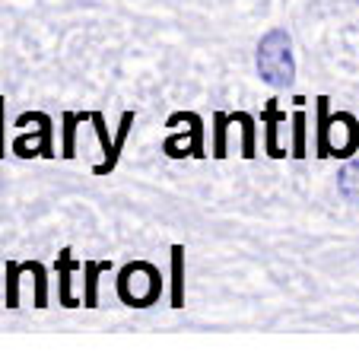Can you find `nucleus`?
Segmentation results:
<instances>
[{"label":"nucleus","mask_w":359,"mask_h":359,"mask_svg":"<svg viewBox=\"0 0 359 359\" xmlns=\"http://www.w3.org/2000/svg\"><path fill=\"white\" fill-rule=\"evenodd\" d=\"M258 76L273 89H286L296 80V57H292V39L286 29H271V32L261 35L258 41Z\"/></svg>","instance_id":"f257e3e1"},{"label":"nucleus","mask_w":359,"mask_h":359,"mask_svg":"<svg viewBox=\"0 0 359 359\" xmlns=\"http://www.w3.org/2000/svg\"><path fill=\"white\" fill-rule=\"evenodd\" d=\"M359 149V124L353 115H346V111H337V115H331L327 111V99L321 95L318 99V143H315V153H318L321 159L327 156H353Z\"/></svg>","instance_id":"f03ea898"},{"label":"nucleus","mask_w":359,"mask_h":359,"mask_svg":"<svg viewBox=\"0 0 359 359\" xmlns=\"http://www.w3.org/2000/svg\"><path fill=\"white\" fill-rule=\"evenodd\" d=\"M163 296V273L149 261H128L118 271V299L130 309H149Z\"/></svg>","instance_id":"7ed1b4c3"},{"label":"nucleus","mask_w":359,"mask_h":359,"mask_svg":"<svg viewBox=\"0 0 359 359\" xmlns=\"http://www.w3.org/2000/svg\"><path fill=\"white\" fill-rule=\"evenodd\" d=\"M22 124H35L32 134H16L13 140V156L20 159H32V156H41V159H55L57 149H55V128H51V118L45 111H22L16 118V128Z\"/></svg>","instance_id":"20e7f679"},{"label":"nucleus","mask_w":359,"mask_h":359,"mask_svg":"<svg viewBox=\"0 0 359 359\" xmlns=\"http://www.w3.org/2000/svg\"><path fill=\"white\" fill-rule=\"evenodd\" d=\"M134 118H137L134 111H124L121 124H118V134L111 137L109 128H105V115H102V111H93L89 124H93L95 137H99V143H102V153H105V159H102V163L93 169V175L105 178V175H111V172H115L118 159H121V149H124V143H128V134H130V128H134Z\"/></svg>","instance_id":"39448f33"},{"label":"nucleus","mask_w":359,"mask_h":359,"mask_svg":"<svg viewBox=\"0 0 359 359\" xmlns=\"http://www.w3.org/2000/svg\"><path fill=\"white\" fill-rule=\"evenodd\" d=\"M175 121H184L188 128L175 130V134H169L163 140L165 156H172V159H182V156L201 159V156H207V153H203V121H201V115H194V111H175L165 124H175Z\"/></svg>","instance_id":"423d86ee"},{"label":"nucleus","mask_w":359,"mask_h":359,"mask_svg":"<svg viewBox=\"0 0 359 359\" xmlns=\"http://www.w3.org/2000/svg\"><path fill=\"white\" fill-rule=\"evenodd\" d=\"M55 271H57V305H64V309L83 305V299L70 296V277H74V271H83V261H76L70 248H61L55 258Z\"/></svg>","instance_id":"0eeeda50"},{"label":"nucleus","mask_w":359,"mask_h":359,"mask_svg":"<svg viewBox=\"0 0 359 359\" xmlns=\"http://www.w3.org/2000/svg\"><path fill=\"white\" fill-rule=\"evenodd\" d=\"M111 271V261H83V309H99V277Z\"/></svg>","instance_id":"6e6552de"},{"label":"nucleus","mask_w":359,"mask_h":359,"mask_svg":"<svg viewBox=\"0 0 359 359\" xmlns=\"http://www.w3.org/2000/svg\"><path fill=\"white\" fill-rule=\"evenodd\" d=\"M273 102L277 99H271V105L261 111V121L267 124V153L280 159V156H286V153H283V147L277 143V130H280V124H286V111H280Z\"/></svg>","instance_id":"1a4fd4ad"},{"label":"nucleus","mask_w":359,"mask_h":359,"mask_svg":"<svg viewBox=\"0 0 359 359\" xmlns=\"http://www.w3.org/2000/svg\"><path fill=\"white\" fill-rule=\"evenodd\" d=\"M93 111H64L61 121H64V143H61V156L64 159H74L76 156V128L83 121H89Z\"/></svg>","instance_id":"9d476101"},{"label":"nucleus","mask_w":359,"mask_h":359,"mask_svg":"<svg viewBox=\"0 0 359 359\" xmlns=\"http://www.w3.org/2000/svg\"><path fill=\"white\" fill-rule=\"evenodd\" d=\"M172 309H184V248L172 245Z\"/></svg>","instance_id":"9b49d317"},{"label":"nucleus","mask_w":359,"mask_h":359,"mask_svg":"<svg viewBox=\"0 0 359 359\" xmlns=\"http://www.w3.org/2000/svg\"><path fill=\"white\" fill-rule=\"evenodd\" d=\"M337 188L350 203H359V159H353V163H346L344 169H340Z\"/></svg>","instance_id":"f8f14e48"},{"label":"nucleus","mask_w":359,"mask_h":359,"mask_svg":"<svg viewBox=\"0 0 359 359\" xmlns=\"http://www.w3.org/2000/svg\"><path fill=\"white\" fill-rule=\"evenodd\" d=\"M22 271L32 273L35 309H48V280H45V264H41V261H22Z\"/></svg>","instance_id":"ddd939ff"},{"label":"nucleus","mask_w":359,"mask_h":359,"mask_svg":"<svg viewBox=\"0 0 359 359\" xmlns=\"http://www.w3.org/2000/svg\"><path fill=\"white\" fill-rule=\"evenodd\" d=\"M229 121L242 128V156L251 159V156H255V118L245 115V111H232Z\"/></svg>","instance_id":"4468645a"},{"label":"nucleus","mask_w":359,"mask_h":359,"mask_svg":"<svg viewBox=\"0 0 359 359\" xmlns=\"http://www.w3.org/2000/svg\"><path fill=\"white\" fill-rule=\"evenodd\" d=\"M22 261H7V309H20V277H22Z\"/></svg>","instance_id":"2eb2a0df"},{"label":"nucleus","mask_w":359,"mask_h":359,"mask_svg":"<svg viewBox=\"0 0 359 359\" xmlns=\"http://www.w3.org/2000/svg\"><path fill=\"white\" fill-rule=\"evenodd\" d=\"M229 115H223V111H217L213 115V156L223 159L226 156V128H229Z\"/></svg>","instance_id":"dca6fc26"},{"label":"nucleus","mask_w":359,"mask_h":359,"mask_svg":"<svg viewBox=\"0 0 359 359\" xmlns=\"http://www.w3.org/2000/svg\"><path fill=\"white\" fill-rule=\"evenodd\" d=\"M292 156H305V111L292 115Z\"/></svg>","instance_id":"f3484780"},{"label":"nucleus","mask_w":359,"mask_h":359,"mask_svg":"<svg viewBox=\"0 0 359 359\" xmlns=\"http://www.w3.org/2000/svg\"><path fill=\"white\" fill-rule=\"evenodd\" d=\"M7 156V99L0 95V159Z\"/></svg>","instance_id":"a211bd4d"}]
</instances>
